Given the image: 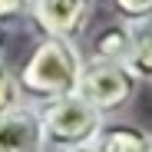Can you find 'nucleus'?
<instances>
[{
    "label": "nucleus",
    "instance_id": "423d86ee",
    "mask_svg": "<svg viewBox=\"0 0 152 152\" xmlns=\"http://www.w3.org/2000/svg\"><path fill=\"white\" fill-rule=\"evenodd\" d=\"M132 37L136 30L129 27V23H106V27H99L89 40V50H93V60L96 63H126V56H129L132 50Z\"/></svg>",
    "mask_w": 152,
    "mask_h": 152
},
{
    "label": "nucleus",
    "instance_id": "6e6552de",
    "mask_svg": "<svg viewBox=\"0 0 152 152\" xmlns=\"http://www.w3.org/2000/svg\"><path fill=\"white\" fill-rule=\"evenodd\" d=\"M136 80H152V27L132 37V50L122 63Z\"/></svg>",
    "mask_w": 152,
    "mask_h": 152
},
{
    "label": "nucleus",
    "instance_id": "20e7f679",
    "mask_svg": "<svg viewBox=\"0 0 152 152\" xmlns=\"http://www.w3.org/2000/svg\"><path fill=\"white\" fill-rule=\"evenodd\" d=\"M96 0H30V17L46 37L73 40L93 17Z\"/></svg>",
    "mask_w": 152,
    "mask_h": 152
},
{
    "label": "nucleus",
    "instance_id": "0eeeda50",
    "mask_svg": "<svg viewBox=\"0 0 152 152\" xmlns=\"http://www.w3.org/2000/svg\"><path fill=\"white\" fill-rule=\"evenodd\" d=\"M149 132L136 122H109L99 126V132L93 136L96 152H145Z\"/></svg>",
    "mask_w": 152,
    "mask_h": 152
},
{
    "label": "nucleus",
    "instance_id": "4468645a",
    "mask_svg": "<svg viewBox=\"0 0 152 152\" xmlns=\"http://www.w3.org/2000/svg\"><path fill=\"white\" fill-rule=\"evenodd\" d=\"M145 152H152V136H149V145H145Z\"/></svg>",
    "mask_w": 152,
    "mask_h": 152
},
{
    "label": "nucleus",
    "instance_id": "1a4fd4ad",
    "mask_svg": "<svg viewBox=\"0 0 152 152\" xmlns=\"http://www.w3.org/2000/svg\"><path fill=\"white\" fill-rule=\"evenodd\" d=\"M113 13L129 23V27H136V23H152V0H109Z\"/></svg>",
    "mask_w": 152,
    "mask_h": 152
},
{
    "label": "nucleus",
    "instance_id": "f03ea898",
    "mask_svg": "<svg viewBox=\"0 0 152 152\" xmlns=\"http://www.w3.org/2000/svg\"><path fill=\"white\" fill-rule=\"evenodd\" d=\"M40 113V126H43V145L53 149H73V145H86L93 142V136L103 126V116H99L93 106H86L76 93L60 96L53 103H43Z\"/></svg>",
    "mask_w": 152,
    "mask_h": 152
},
{
    "label": "nucleus",
    "instance_id": "9d476101",
    "mask_svg": "<svg viewBox=\"0 0 152 152\" xmlns=\"http://www.w3.org/2000/svg\"><path fill=\"white\" fill-rule=\"evenodd\" d=\"M13 106H20V93H17V83H13V73L0 60V113H7Z\"/></svg>",
    "mask_w": 152,
    "mask_h": 152
},
{
    "label": "nucleus",
    "instance_id": "9b49d317",
    "mask_svg": "<svg viewBox=\"0 0 152 152\" xmlns=\"http://www.w3.org/2000/svg\"><path fill=\"white\" fill-rule=\"evenodd\" d=\"M27 10V0H0V23H7Z\"/></svg>",
    "mask_w": 152,
    "mask_h": 152
},
{
    "label": "nucleus",
    "instance_id": "f257e3e1",
    "mask_svg": "<svg viewBox=\"0 0 152 152\" xmlns=\"http://www.w3.org/2000/svg\"><path fill=\"white\" fill-rule=\"evenodd\" d=\"M80 69H83V60L76 53L73 40L46 37L23 60L20 73L13 76V83H17V93L33 99V103H53L60 96L76 93Z\"/></svg>",
    "mask_w": 152,
    "mask_h": 152
},
{
    "label": "nucleus",
    "instance_id": "ddd939ff",
    "mask_svg": "<svg viewBox=\"0 0 152 152\" xmlns=\"http://www.w3.org/2000/svg\"><path fill=\"white\" fill-rule=\"evenodd\" d=\"M4 43H7V27L0 23V46H4Z\"/></svg>",
    "mask_w": 152,
    "mask_h": 152
},
{
    "label": "nucleus",
    "instance_id": "39448f33",
    "mask_svg": "<svg viewBox=\"0 0 152 152\" xmlns=\"http://www.w3.org/2000/svg\"><path fill=\"white\" fill-rule=\"evenodd\" d=\"M0 152H43V126L33 106L0 113Z\"/></svg>",
    "mask_w": 152,
    "mask_h": 152
},
{
    "label": "nucleus",
    "instance_id": "f8f14e48",
    "mask_svg": "<svg viewBox=\"0 0 152 152\" xmlns=\"http://www.w3.org/2000/svg\"><path fill=\"white\" fill-rule=\"evenodd\" d=\"M60 152H96V149H93V142H86V145H73V149H60Z\"/></svg>",
    "mask_w": 152,
    "mask_h": 152
},
{
    "label": "nucleus",
    "instance_id": "7ed1b4c3",
    "mask_svg": "<svg viewBox=\"0 0 152 152\" xmlns=\"http://www.w3.org/2000/svg\"><path fill=\"white\" fill-rule=\"evenodd\" d=\"M136 86H139V80L122 63H96L93 60L80 69L76 96L103 116V113H113V109L126 106L136 96Z\"/></svg>",
    "mask_w": 152,
    "mask_h": 152
}]
</instances>
